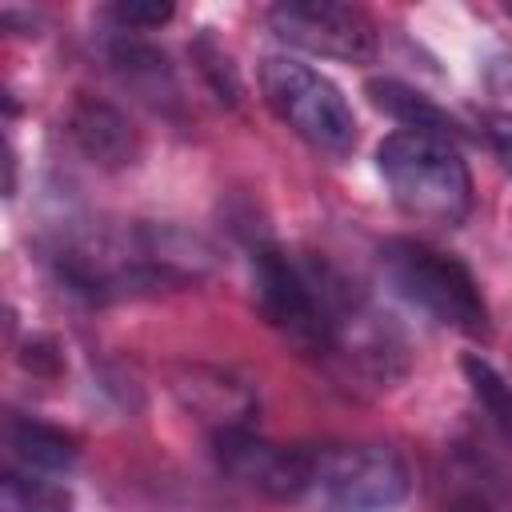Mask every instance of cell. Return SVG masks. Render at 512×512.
Wrapping results in <instances>:
<instances>
[{
    "label": "cell",
    "mask_w": 512,
    "mask_h": 512,
    "mask_svg": "<svg viewBox=\"0 0 512 512\" xmlns=\"http://www.w3.org/2000/svg\"><path fill=\"white\" fill-rule=\"evenodd\" d=\"M368 96H372V104L380 112H388L392 120H400L404 132H424V136H440V140H452V144L460 136L456 132V120L444 108H436L424 92H416V88H408V84H400L392 76L368 80Z\"/></svg>",
    "instance_id": "12"
},
{
    "label": "cell",
    "mask_w": 512,
    "mask_h": 512,
    "mask_svg": "<svg viewBox=\"0 0 512 512\" xmlns=\"http://www.w3.org/2000/svg\"><path fill=\"white\" fill-rule=\"evenodd\" d=\"M252 300L284 340L304 352H328L324 260H296L276 244H260L252 252Z\"/></svg>",
    "instance_id": "4"
},
{
    "label": "cell",
    "mask_w": 512,
    "mask_h": 512,
    "mask_svg": "<svg viewBox=\"0 0 512 512\" xmlns=\"http://www.w3.org/2000/svg\"><path fill=\"white\" fill-rule=\"evenodd\" d=\"M20 360H24V368H32L40 376H56L60 372V348L52 340H28V352Z\"/></svg>",
    "instance_id": "18"
},
{
    "label": "cell",
    "mask_w": 512,
    "mask_h": 512,
    "mask_svg": "<svg viewBox=\"0 0 512 512\" xmlns=\"http://www.w3.org/2000/svg\"><path fill=\"white\" fill-rule=\"evenodd\" d=\"M268 28L312 56L332 60H372L376 56V24L364 8L340 0H280L268 8Z\"/></svg>",
    "instance_id": "6"
},
{
    "label": "cell",
    "mask_w": 512,
    "mask_h": 512,
    "mask_svg": "<svg viewBox=\"0 0 512 512\" xmlns=\"http://www.w3.org/2000/svg\"><path fill=\"white\" fill-rule=\"evenodd\" d=\"M192 56L200 60V72L208 76V84L216 88V96H220V100H228V104H236V92H240V88H236L232 60H228V56H224V52H220V48H216L208 36H200V40H196Z\"/></svg>",
    "instance_id": "16"
},
{
    "label": "cell",
    "mask_w": 512,
    "mask_h": 512,
    "mask_svg": "<svg viewBox=\"0 0 512 512\" xmlns=\"http://www.w3.org/2000/svg\"><path fill=\"white\" fill-rule=\"evenodd\" d=\"M104 52H108V68H112L140 100H148V104H156V108L176 100V76H172V68H168V60H164L160 48L136 40L132 32H116Z\"/></svg>",
    "instance_id": "10"
},
{
    "label": "cell",
    "mask_w": 512,
    "mask_h": 512,
    "mask_svg": "<svg viewBox=\"0 0 512 512\" xmlns=\"http://www.w3.org/2000/svg\"><path fill=\"white\" fill-rule=\"evenodd\" d=\"M380 272L384 280L420 312H428L436 324L484 340L492 332L488 324V304L484 292L476 284V276L468 272V264H460L456 256L412 240V236H388L380 248Z\"/></svg>",
    "instance_id": "2"
},
{
    "label": "cell",
    "mask_w": 512,
    "mask_h": 512,
    "mask_svg": "<svg viewBox=\"0 0 512 512\" xmlns=\"http://www.w3.org/2000/svg\"><path fill=\"white\" fill-rule=\"evenodd\" d=\"M408 464L388 444L316 448L312 492L324 512H392L408 496Z\"/></svg>",
    "instance_id": "5"
},
{
    "label": "cell",
    "mask_w": 512,
    "mask_h": 512,
    "mask_svg": "<svg viewBox=\"0 0 512 512\" xmlns=\"http://www.w3.org/2000/svg\"><path fill=\"white\" fill-rule=\"evenodd\" d=\"M212 456L232 480L272 500H300L312 492L316 448L308 444H276L252 428H224L212 432Z\"/></svg>",
    "instance_id": "7"
},
{
    "label": "cell",
    "mask_w": 512,
    "mask_h": 512,
    "mask_svg": "<svg viewBox=\"0 0 512 512\" xmlns=\"http://www.w3.org/2000/svg\"><path fill=\"white\" fill-rule=\"evenodd\" d=\"M376 168L404 216L436 228H460L468 220L472 172L452 140L400 128L380 140Z\"/></svg>",
    "instance_id": "1"
},
{
    "label": "cell",
    "mask_w": 512,
    "mask_h": 512,
    "mask_svg": "<svg viewBox=\"0 0 512 512\" xmlns=\"http://www.w3.org/2000/svg\"><path fill=\"white\" fill-rule=\"evenodd\" d=\"M180 400L200 412L212 432L224 428H252V412H256V396L248 384H236L228 372L216 368H188V376L176 384Z\"/></svg>",
    "instance_id": "9"
},
{
    "label": "cell",
    "mask_w": 512,
    "mask_h": 512,
    "mask_svg": "<svg viewBox=\"0 0 512 512\" xmlns=\"http://www.w3.org/2000/svg\"><path fill=\"white\" fill-rule=\"evenodd\" d=\"M76 496L60 480H44L36 472H4L0 480V512H72Z\"/></svg>",
    "instance_id": "13"
},
{
    "label": "cell",
    "mask_w": 512,
    "mask_h": 512,
    "mask_svg": "<svg viewBox=\"0 0 512 512\" xmlns=\"http://www.w3.org/2000/svg\"><path fill=\"white\" fill-rule=\"evenodd\" d=\"M104 16L116 24V32H152L160 24H168L176 16L172 4H160V0H120V4H108Z\"/></svg>",
    "instance_id": "15"
},
{
    "label": "cell",
    "mask_w": 512,
    "mask_h": 512,
    "mask_svg": "<svg viewBox=\"0 0 512 512\" xmlns=\"http://www.w3.org/2000/svg\"><path fill=\"white\" fill-rule=\"evenodd\" d=\"M260 92L268 108L316 152L344 160L356 148V116L344 92L320 76L316 68L288 60V56H264L260 64Z\"/></svg>",
    "instance_id": "3"
},
{
    "label": "cell",
    "mask_w": 512,
    "mask_h": 512,
    "mask_svg": "<svg viewBox=\"0 0 512 512\" xmlns=\"http://www.w3.org/2000/svg\"><path fill=\"white\" fill-rule=\"evenodd\" d=\"M484 140L496 152V160L504 164V172L512 176V112H488L484 120Z\"/></svg>",
    "instance_id": "17"
},
{
    "label": "cell",
    "mask_w": 512,
    "mask_h": 512,
    "mask_svg": "<svg viewBox=\"0 0 512 512\" xmlns=\"http://www.w3.org/2000/svg\"><path fill=\"white\" fill-rule=\"evenodd\" d=\"M64 128H68V140L76 144V152L104 172H120V168L136 164V156H140L136 124L128 120V112H120L116 104H108L100 96H76Z\"/></svg>",
    "instance_id": "8"
},
{
    "label": "cell",
    "mask_w": 512,
    "mask_h": 512,
    "mask_svg": "<svg viewBox=\"0 0 512 512\" xmlns=\"http://www.w3.org/2000/svg\"><path fill=\"white\" fill-rule=\"evenodd\" d=\"M4 440L28 472H68L80 456V444L72 432L44 424V420H32V416H8Z\"/></svg>",
    "instance_id": "11"
},
{
    "label": "cell",
    "mask_w": 512,
    "mask_h": 512,
    "mask_svg": "<svg viewBox=\"0 0 512 512\" xmlns=\"http://www.w3.org/2000/svg\"><path fill=\"white\" fill-rule=\"evenodd\" d=\"M460 368H464V380H468L476 404L488 412V420L496 424V432L512 444V384H508L480 352H468Z\"/></svg>",
    "instance_id": "14"
},
{
    "label": "cell",
    "mask_w": 512,
    "mask_h": 512,
    "mask_svg": "<svg viewBox=\"0 0 512 512\" xmlns=\"http://www.w3.org/2000/svg\"><path fill=\"white\" fill-rule=\"evenodd\" d=\"M504 12H508V20H512V4H504Z\"/></svg>",
    "instance_id": "19"
},
{
    "label": "cell",
    "mask_w": 512,
    "mask_h": 512,
    "mask_svg": "<svg viewBox=\"0 0 512 512\" xmlns=\"http://www.w3.org/2000/svg\"><path fill=\"white\" fill-rule=\"evenodd\" d=\"M464 512H476V508H464Z\"/></svg>",
    "instance_id": "20"
}]
</instances>
